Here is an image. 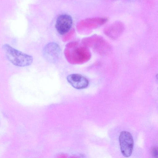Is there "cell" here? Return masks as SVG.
I'll use <instances>...</instances> for the list:
<instances>
[{"mask_svg": "<svg viewBox=\"0 0 158 158\" xmlns=\"http://www.w3.org/2000/svg\"><path fill=\"white\" fill-rule=\"evenodd\" d=\"M2 48L7 59L15 66L25 67L30 65L33 62L32 56L14 48L8 44H4Z\"/></svg>", "mask_w": 158, "mask_h": 158, "instance_id": "obj_1", "label": "cell"}, {"mask_svg": "<svg viewBox=\"0 0 158 158\" xmlns=\"http://www.w3.org/2000/svg\"><path fill=\"white\" fill-rule=\"evenodd\" d=\"M119 141L123 156L126 157L130 156L132 153L134 146V140L131 134L127 131H122L119 136Z\"/></svg>", "mask_w": 158, "mask_h": 158, "instance_id": "obj_2", "label": "cell"}, {"mask_svg": "<svg viewBox=\"0 0 158 158\" xmlns=\"http://www.w3.org/2000/svg\"><path fill=\"white\" fill-rule=\"evenodd\" d=\"M73 23V19L70 15L67 14H62L56 19L55 28L59 34L64 35L70 30Z\"/></svg>", "mask_w": 158, "mask_h": 158, "instance_id": "obj_3", "label": "cell"}, {"mask_svg": "<svg viewBox=\"0 0 158 158\" xmlns=\"http://www.w3.org/2000/svg\"><path fill=\"white\" fill-rule=\"evenodd\" d=\"M43 53L44 58L47 60L52 62H54L60 56V48L58 44L56 43L51 42L44 47Z\"/></svg>", "mask_w": 158, "mask_h": 158, "instance_id": "obj_4", "label": "cell"}, {"mask_svg": "<svg viewBox=\"0 0 158 158\" xmlns=\"http://www.w3.org/2000/svg\"><path fill=\"white\" fill-rule=\"evenodd\" d=\"M67 80L74 88L82 89L86 88L89 85L88 80L83 76L78 74H72L68 76Z\"/></svg>", "mask_w": 158, "mask_h": 158, "instance_id": "obj_5", "label": "cell"}, {"mask_svg": "<svg viewBox=\"0 0 158 158\" xmlns=\"http://www.w3.org/2000/svg\"><path fill=\"white\" fill-rule=\"evenodd\" d=\"M73 58L77 62H82L88 60L90 57V54L88 49L82 47L75 45L72 51Z\"/></svg>", "mask_w": 158, "mask_h": 158, "instance_id": "obj_6", "label": "cell"}, {"mask_svg": "<svg viewBox=\"0 0 158 158\" xmlns=\"http://www.w3.org/2000/svg\"><path fill=\"white\" fill-rule=\"evenodd\" d=\"M118 23H115L110 27L108 29V31H110L106 32L107 34H109L108 35L110 37L115 38V35H116L117 36L118 35Z\"/></svg>", "mask_w": 158, "mask_h": 158, "instance_id": "obj_7", "label": "cell"}, {"mask_svg": "<svg viewBox=\"0 0 158 158\" xmlns=\"http://www.w3.org/2000/svg\"><path fill=\"white\" fill-rule=\"evenodd\" d=\"M152 155L153 158H158V147H154L152 150Z\"/></svg>", "mask_w": 158, "mask_h": 158, "instance_id": "obj_8", "label": "cell"}, {"mask_svg": "<svg viewBox=\"0 0 158 158\" xmlns=\"http://www.w3.org/2000/svg\"><path fill=\"white\" fill-rule=\"evenodd\" d=\"M156 77L157 82L158 83V74L156 75Z\"/></svg>", "mask_w": 158, "mask_h": 158, "instance_id": "obj_9", "label": "cell"}]
</instances>
